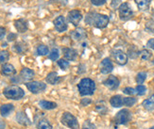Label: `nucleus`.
I'll return each mask as SVG.
<instances>
[{
	"label": "nucleus",
	"mask_w": 154,
	"mask_h": 129,
	"mask_svg": "<svg viewBox=\"0 0 154 129\" xmlns=\"http://www.w3.org/2000/svg\"><path fill=\"white\" fill-rule=\"evenodd\" d=\"M58 65L60 66V68H61L62 70H66L69 67V62L66 59L61 58L58 60Z\"/></svg>",
	"instance_id": "32"
},
{
	"label": "nucleus",
	"mask_w": 154,
	"mask_h": 129,
	"mask_svg": "<svg viewBox=\"0 0 154 129\" xmlns=\"http://www.w3.org/2000/svg\"><path fill=\"white\" fill-rule=\"evenodd\" d=\"M135 90H136V92L138 95H144L146 92V88L144 85H138Z\"/></svg>",
	"instance_id": "36"
},
{
	"label": "nucleus",
	"mask_w": 154,
	"mask_h": 129,
	"mask_svg": "<svg viewBox=\"0 0 154 129\" xmlns=\"http://www.w3.org/2000/svg\"><path fill=\"white\" fill-rule=\"evenodd\" d=\"M67 18H68V21L75 26H78L79 24L80 23L82 19V12L78 10H72L68 12L67 14Z\"/></svg>",
	"instance_id": "8"
},
{
	"label": "nucleus",
	"mask_w": 154,
	"mask_h": 129,
	"mask_svg": "<svg viewBox=\"0 0 154 129\" xmlns=\"http://www.w3.org/2000/svg\"><path fill=\"white\" fill-rule=\"evenodd\" d=\"M16 121L17 123L22 124V125H30L31 122L29 119V117L26 116V114L23 111H20L16 114Z\"/></svg>",
	"instance_id": "16"
},
{
	"label": "nucleus",
	"mask_w": 154,
	"mask_h": 129,
	"mask_svg": "<svg viewBox=\"0 0 154 129\" xmlns=\"http://www.w3.org/2000/svg\"><path fill=\"white\" fill-rule=\"evenodd\" d=\"M39 106H41L43 110H54V108L57 107V104L55 103V102H50V101H46V100L40 101Z\"/></svg>",
	"instance_id": "19"
},
{
	"label": "nucleus",
	"mask_w": 154,
	"mask_h": 129,
	"mask_svg": "<svg viewBox=\"0 0 154 129\" xmlns=\"http://www.w3.org/2000/svg\"><path fill=\"white\" fill-rule=\"evenodd\" d=\"M120 2V0H112V7H113V8H116V7L117 6V4Z\"/></svg>",
	"instance_id": "44"
},
{
	"label": "nucleus",
	"mask_w": 154,
	"mask_h": 129,
	"mask_svg": "<svg viewBox=\"0 0 154 129\" xmlns=\"http://www.w3.org/2000/svg\"><path fill=\"white\" fill-rule=\"evenodd\" d=\"M9 58H10V54H9L8 51H6V50L0 51V64L5 63L6 62H8Z\"/></svg>",
	"instance_id": "29"
},
{
	"label": "nucleus",
	"mask_w": 154,
	"mask_h": 129,
	"mask_svg": "<svg viewBox=\"0 0 154 129\" xmlns=\"http://www.w3.org/2000/svg\"><path fill=\"white\" fill-rule=\"evenodd\" d=\"M37 54L39 56H45V55H48L49 50H48V46H45L44 44H41V45H39L37 47V50H36Z\"/></svg>",
	"instance_id": "27"
},
{
	"label": "nucleus",
	"mask_w": 154,
	"mask_h": 129,
	"mask_svg": "<svg viewBox=\"0 0 154 129\" xmlns=\"http://www.w3.org/2000/svg\"><path fill=\"white\" fill-rule=\"evenodd\" d=\"M61 122L63 124H64L65 126H67L71 129H79V127L78 120L76 119V117L73 116V115L69 112H64L63 114Z\"/></svg>",
	"instance_id": "4"
},
{
	"label": "nucleus",
	"mask_w": 154,
	"mask_h": 129,
	"mask_svg": "<svg viewBox=\"0 0 154 129\" xmlns=\"http://www.w3.org/2000/svg\"><path fill=\"white\" fill-rule=\"evenodd\" d=\"M13 49H14L16 53L22 54L26 50V44H25L24 43H17L13 45Z\"/></svg>",
	"instance_id": "26"
},
{
	"label": "nucleus",
	"mask_w": 154,
	"mask_h": 129,
	"mask_svg": "<svg viewBox=\"0 0 154 129\" xmlns=\"http://www.w3.org/2000/svg\"><path fill=\"white\" fill-rule=\"evenodd\" d=\"M3 94L5 95L6 98L11 99V100H19L25 95V92L21 89L20 87L15 86V85H11L9 86L4 89Z\"/></svg>",
	"instance_id": "3"
},
{
	"label": "nucleus",
	"mask_w": 154,
	"mask_h": 129,
	"mask_svg": "<svg viewBox=\"0 0 154 129\" xmlns=\"http://www.w3.org/2000/svg\"><path fill=\"white\" fill-rule=\"evenodd\" d=\"M152 0H135V3L140 10H146L149 8Z\"/></svg>",
	"instance_id": "23"
},
{
	"label": "nucleus",
	"mask_w": 154,
	"mask_h": 129,
	"mask_svg": "<svg viewBox=\"0 0 154 129\" xmlns=\"http://www.w3.org/2000/svg\"><path fill=\"white\" fill-rule=\"evenodd\" d=\"M26 87L28 88V90L30 92L35 94L43 92L46 89V85L43 82H40V81H33V82L26 83Z\"/></svg>",
	"instance_id": "6"
},
{
	"label": "nucleus",
	"mask_w": 154,
	"mask_h": 129,
	"mask_svg": "<svg viewBox=\"0 0 154 129\" xmlns=\"http://www.w3.org/2000/svg\"><path fill=\"white\" fill-rule=\"evenodd\" d=\"M53 24H54V26L58 32H64L67 29V23H66V20L63 15L58 16L54 20Z\"/></svg>",
	"instance_id": "10"
},
{
	"label": "nucleus",
	"mask_w": 154,
	"mask_h": 129,
	"mask_svg": "<svg viewBox=\"0 0 154 129\" xmlns=\"http://www.w3.org/2000/svg\"><path fill=\"white\" fill-rule=\"evenodd\" d=\"M63 55H64V58H65L66 60H75L77 56H78L77 51L75 49L67 48V47L63 48Z\"/></svg>",
	"instance_id": "18"
},
{
	"label": "nucleus",
	"mask_w": 154,
	"mask_h": 129,
	"mask_svg": "<svg viewBox=\"0 0 154 129\" xmlns=\"http://www.w3.org/2000/svg\"><path fill=\"white\" fill-rule=\"evenodd\" d=\"M71 37L73 40H76V42H79V40H82L87 37V34L84 28H77L75 30H73L71 32Z\"/></svg>",
	"instance_id": "12"
},
{
	"label": "nucleus",
	"mask_w": 154,
	"mask_h": 129,
	"mask_svg": "<svg viewBox=\"0 0 154 129\" xmlns=\"http://www.w3.org/2000/svg\"><path fill=\"white\" fill-rule=\"evenodd\" d=\"M5 126H6L5 123L2 120H0V129H5Z\"/></svg>",
	"instance_id": "45"
},
{
	"label": "nucleus",
	"mask_w": 154,
	"mask_h": 129,
	"mask_svg": "<svg viewBox=\"0 0 154 129\" xmlns=\"http://www.w3.org/2000/svg\"><path fill=\"white\" fill-rule=\"evenodd\" d=\"M5 35H6V28L0 26V40L4 39Z\"/></svg>",
	"instance_id": "40"
},
{
	"label": "nucleus",
	"mask_w": 154,
	"mask_h": 129,
	"mask_svg": "<svg viewBox=\"0 0 154 129\" xmlns=\"http://www.w3.org/2000/svg\"><path fill=\"white\" fill-rule=\"evenodd\" d=\"M119 17L122 21H128L133 16V11L128 3H122L119 6Z\"/></svg>",
	"instance_id": "5"
},
{
	"label": "nucleus",
	"mask_w": 154,
	"mask_h": 129,
	"mask_svg": "<svg viewBox=\"0 0 154 129\" xmlns=\"http://www.w3.org/2000/svg\"><path fill=\"white\" fill-rule=\"evenodd\" d=\"M139 56L143 60H149L151 58V53L149 50L144 49V50H142L141 52L139 53Z\"/></svg>",
	"instance_id": "31"
},
{
	"label": "nucleus",
	"mask_w": 154,
	"mask_h": 129,
	"mask_svg": "<svg viewBox=\"0 0 154 129\" xmlns=\"http://www.w3.org/2000/svg\"><path fill=\"white\" fill-rule=\"evenodd\" d=\"M103 84L110 90H116L119 86V79L115 76H111L104 81Z\"/></svg>",
	"instance_id": "13"
},
{
	"label": "nucleus",
	"mask_w": 154,
	"mask_h": 129,
	"mask_svg": "<svg viewBox=\"0 0 154 129\" xmlns=\"http://www.w3.org/2000/svg\"><path fill=\"white\" fill-rule=\"evenodd\" d=\"M60 57V54H59V50L54 48V49H52V51L50 52L49 54V58L51 60H57Z\"/></svg>",
	"instance_id": "35"
},
{
	"label": "nucleus",
	"mask_w": 154,
	"mask_h": 129,
	"mask_svg": "<svg viewBox=\"0 0 154 129\" xmlns=\"http://www.w3.org/2000/svg\"><path fill=\"white\" fill-rule=\"evenodd\" d=\"M16 37H17L16 34H14V33H10L9 35H8V40H9V42H12V40H14L16 39Z\"/></svg>",
	"instance_id": "41"
},
{
	"label": "nucleus",
	"mask_w": 154,
	"mask_h": 129,
	"mask_svg": "<svg viewBox=\"0 0 154 129\" xmlns=\"http://www.w3.org/2000/svg\"><path fill=\"white\" fill-rule=\"evenodd\" d=\"M152 62H153V64H154V58H153V60H152Z\"/></svg>",
	"instance_id": "47"
},
{
	"label": "nucleus",
	"mask_w": 154,
	"mask_h": 129,
	"mask_svg": "<svg viewBox=\"0 0 154 129\" xmlns=\"http://www.w3.org/2000/svg\"><path fill=\"white\" fill-rule=\"evenodd\" d=\"M146 46L149 47V48H151L154 50V39H150L148 43H146Z\"/></svg>",
	"instance_id": "42"
},
{
	"label": "nucleus",
	"mask_w": 154,
	"mask_h": 129,
	"mask_svg": "<svg viewBox=\"0 0 154 129\" xmlns=\"http://www.w3.org/2000/svg\"><path fill=\"white\" fill-rule=\"evenodd\" d=\"M37 129H52V125L45 119H41L37 124Z\"/></svg>",
	"instance_id": "25"
},
{
	"label": "nucleus",
	"mask_w": 154,
	"mask_h": 129,
	"mask_svg": "<svg viewBox=\"0 0 154 129\" xmlns=\"http://www.w3.org/2000/svg\"><path fill=\"white\" fill-rule=\"evenodd\" d=\"M1 74L6 76H11L16 74L15 68L10 63H5L1 68Z\"/></svg>",
	"instance_id": "15"
},
{
	"label": "nucleus",
	"mask_w": 154,
	"mask_h": 129,
	"mask_svg": "<svg viewBox=\"0 0 154 129\" xmlns=\"http://www.w3.org/2000/svg\"><path fill=\"white\" fill-rule=\"evenodd\" d=\"M85 22L97 28H105L109 24V17L95 11H90L85 17Z\"/></svg>",
	"instance_id": "1"
},
{
	"label": "nucleus",
	"mask_w": 154,
	"mask_h": 129,
	"mask_svg": "<svg viewBox=\"0 0 154 129\" xmlns=\"http://www.w3.org/2000/svg\"><path fill=\"white\" fill-rule=\"evenodd\" d=\"M149 129H154V126H152L151 128H149Z\"/></svg>",
	"instance_id": "46"
},
{
	"label": "nucleus",
	"mask_w": 154,
	"mask_h": 129,
	"mask_svg": "<svg viewBox=\"0 0 154 129\" xmlns=\"http://www.w3.org/2000/svg\"><path fill=\"white\" fill-rule=\"evenodd\" d=\"M14 26L15 28L17 29L18 32L20 33H24L28 30L29 28V24H28V21L23 18L21 19H17L14 21Z\"/></svg>",
	"instance_id": "14"
},
{
	"label": "nucleus",
	"mask_w": 154,
	"mask_h": 129,
	"mask_svg": "<svg viewBox=\"0 0 154 129\" xmlns=\"http://www.w3.org/2000/svg\"><path fill=\"white\" fill-rule=\"evenodd\" d=\"M139 51L137 50V48L135 46H131L130 48L128 49V55L131 58H136L139 56Z\"/></svg>",
	"instance_id": "28"
},
{
	"label": "nucleus",
	"mask_w": 154,
	"mask_h": 129,
	"mask_svg": "<svg viewBox=\"0 0 154 129\" xmlns=\"http://www.w3.org/2000/svg\"><path fill=\"white\" fill-rule=\"evenodd\" d=\"M107 0H91V3L94 6H102L106 3Z\"/></svg>",
	"instance_id": "39"
},
{
	"label": "nucleus",
	"mask_w": 154,
	"mask_h": 129,
	"mask_svg": "<svg viewBox=\"0 0 154 129\" xmlns=\"http://www.w3.org/2000/svg\"><path fill=\"white\" fill-rule=\"evenodd\" d=\"M82 129H97L96 125L89 121H85L82 124Z\"/></svg>",
	"instance_id": "37"
},
{
	"label": "nucleus",
	"mask_w": 154,
	"mask_h": 129,
	"mask_svg": "<svg viewBox=\"0 0 154 129\" xmlns=\"http://www.w3.org/2000/svg\"><path fill=\"white\" fill-rule=\"evenodd\" d=\"M34 76H35V73L31 69H29V68H23L22 71L20 72V77L25 81H29V80L33 79Z\"/></svg>",
	"instance_id": "17"
},
{
	"label": "nucleus",
	"mask_w": 154,
	"mask_h": 129,
	"mask_svg": "<svg viewBox=\"0 0 154 129\" xmlns=\"http://www.w3.org/2000/svg\"><path fill=\"white\" fill-rule=\"evenodd\" d=\"M123 92L126 94H129V95H134V94H137L136 90L133 89V88H125Z\"/></svg>",
	"instance_id": "38"
},
{
	"label": "nucleus",
	"mask_w": 154,
	"mask_h": 129,
	"mask_svg": "<svg viewBox=\"0 0 154 129\" xmlns=\"http://www.w3.org/2000/svg\"><path fill=\"white\" fill-rule=\"evenodd\" d=\"M99 69H100V72L103 74H110L113 69V65H112V62H111V59L108 58H104L99 64Z\"/></svg>",
	"instance_id": "11"
},
{
	"label": "nucleus",
	"mask_w": 154,
	"mask_h": 129,
	"mask_svg": "<svg viewBox=\"0 0 154 129\" xmlns=\"http://www.w3.org/2000/svg\"><path fill=\"white\" fill-rule=\"evenodd\" d=\"M146 30L154 34V20H149V21L146 22Z\"/></svg>",
	"instance_id": "33"
},
{
	"label": "nucleus",
	"mask_w": 154,
	"mask_h": 129,
	"mask_svg": "<svg viewBox=\"0 0 154 129\" xmlns=\"http://www.w3.org/2000/svg\"><path fill=\"white\" fill-rule=\"evenodd\" d=\"M78 88L80 95H92L96 90V84L90 78H83L78 84Z\"/></svg>",
	"instance_id": "2"
},
{
	"label": "nucleus",
	"mask_w": 154,
	"mask_h": 129,
	"mask_svg": "<svg viewBox=\"0 0 154 129\" xmlns=\"http://www.w3.org/2000/svg\"><path fill=\"white\" fill-rule=\"evenodd\" d=\"M14 110V106L11 104H5L2 105L1 107H0V113L3 117H7L8 115Z\"/></svg>",
	"instance_id": "22"
},
{
	"label": "nucleus",
	"mask_w": 154,
	"mask_h": 129,
	"mask_svg": "<svg viewBox=\"0 0 154 129\" xmlns=\"http://www.w3.org/2000/svg\"><path fill=\"white\" fill-rule=\"evenodd\" d=\"M146 73L145 72H140L137 74V76H136V82L139 84V85H141L144 83V81L146 80Z\"/></svg>",
	"instance_id": "30"
},
{
	"label": "nucleus",
	"mask_w": 154,
	"mask_h": 129,
	"mask_svg": "<svg viewBox=\"0 0 154 129\" xmlns=\"http://www.w3.org/2000/svg\"><path fill=\"white\" fill-rule=\"evenodd\" d=\"M60 79H61V77L59 76V74L56 73V72H51L48 74V76H46L45 80H46V82L51 84V85H56Z\"/></svg>",
	"instance_id": "20"
},
{
	"label": "nucleus",
	"mask_w": 154,
	"mask_h": 129,
	"mask_svg": "<svg viewBox=\"0 0 154 129\" xmlns=\"http://www.w3.org/2000/svg\"><path fill=\"white\" fill-rule=\"evenodd\" d=\"M136 103V99L132 97H126L124 98V105L127 106H131Z\"/></svg>",
	"instance_id": "34"
},
{
	"label": "nucleus",
	"mask_w": 154,
	"mask_h": 129,
	"mask_svg": "<svg viewBox=\"0 0 154 129\" xmlns=\"http://www.w3.org/2000/svg\"><path fill=\"white\" fill-rule=\"evenodd\" d=\"M131 120V112L128 110H120L116 116V122L118 124H126Z\"/></svg>",
	"instance_id": "7"
},
{
	"label": "nucleus",
	"mask_w": 154,
	"mask_h": 129,
	"mask_svg": "<svg viewBox=\"0 0 154 129\" xmlns=\"http://www.w3.org/2000/svg\"><path fill=\"white\" fill-rule=\"evenodd\" d=\"M110 103L113 107H120L124 105V98L121 95H115L111 98Z\"/></svg>",
	"instance_id": "21"
},
{
	"label": "nucleus",
	"mask_w": 154,
	"mask_h": 129,
	"mask_svg": "<svg viewBox=\"0 0 154 129\" xmlns=\"http://www.w3.org/2000/svg\"><path fill=\"white\" fill-rule=\"evenodd\" d=\"M143 106L146 110H154V95H151L149 99L143 102Z\"/></svg>",
	"instance_id": "24"
},
{
	"label": "nucleus",
	"mask_w": 154,
	"mask_h": 129,
	"mask_svg": "<svg viewBox=\"0 0 154 129\" xmlns=\"http://www.w3.org/2000/svg\"><path fill=\"white\" fill-rule=\"evenodd\" d=\"M91 103V100L89 99H82V106H86L87 104H90Z\"/></svg>",
	"instance_id": "43"
},
{
	"label": "nucleus",
	"mask_w": 154,
	"mask_h": 129,
	"mask_svg": "<svg viewBox=\"0 0 154 129\" xmlns=\"http://www.w3.org/2000/svg\"><path fill=\"white\" fill-rule=\"evenodd\" d=\"M112 57L116 62V63H118L119 65H125L128 62V56L121 50L112 51Z\"/></svg>",
	"instance_id": "9"
}]
</instances>
